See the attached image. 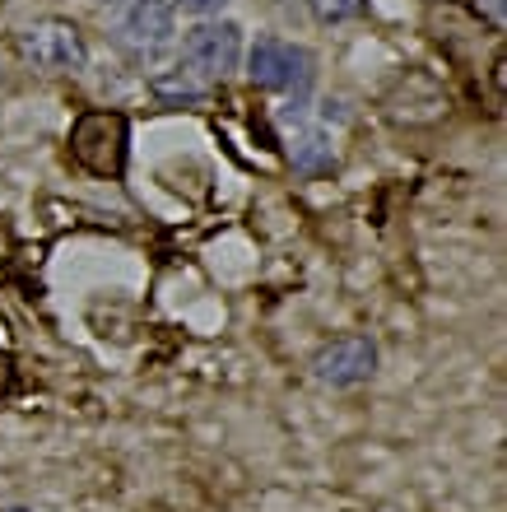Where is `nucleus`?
I'll return each mask as SVG.
<instances>
[{
    "label": "nucleus",
    "mask_w": 507,
    "mask_h": 512,
    "mask_svg": "<svg viewBox=\"0 0 507 512\" xmlns=\"http://www.w3.org/2000/svg\"><path fill=\"white\" fill-rule=\"evenodd\" d=\"M126 140H131V131H126L121 112H84L80 122L70 126V154L94 177H121Z\"/></svg>",
    "instance_id": "f257e3e1"
},
{
    "label": "nucleus",
    "mask_w": 507,
    "mask_h": 512,
    "mask_svg": "<svg viewBox=\"0 0 507 512\" xmlns=\"http://www.w3.org/2000/svg\"><path fill=\"white\" fill-rule=\"evenodd\" d=\"M307 5H312V14H317L321 24H345V19L363 14L368 0H307Z\"/></svg>",
    "instance_id": "0eeeda50"
},
{
    "label": "nucleus",
    "mask_w": 507,
    "mask_h": 512,
    "mask_svg": "<svg viewBox=\"0 0 507 512\" xmlns=\"http://www.w3.org/2000/svg\"><path fill=\"white\" fill-rule=\"evenodd\" d=\"M470 5L489 28H503V0H470Z\"/></svg>",
    "instance_id": "6e6552de"
},
{
    "label": "nucleus",
    "mask_w": 507,
    "mask_h": 512,
    "mask_svg": "<svg viewBox=\"0 0 507 512\" xmlns=\"http://www.w3.org/2000/svg\"><path fill=\"white\" fill-rule=\"evenodd\" d=\"M182 61H187L201 80H224L228 70L242 61V28L219 19V24H196L182 38Z\"/></svg>",
    "instance_id": "20e7f679"
},
{
    "label": "nucleus",
    "mask_w": 507,
    "mask_h": 512,
    "mask_svg": "<svg viewBox=\"0 0 507 512\" xmlns=\"http://www.w3.org/2000/svg\"><path fill=\"white\" fill-rule=\"evenodd\" d=\"M103 5H117V0H103Z\"/></svg>",
    "instance_id": "9d476101"
},
{
    "label": "nucleus",
    "mask_w": 507,
    "mask_h": 512,
    "mask_svg": "<svg viewBox=\"0 0 507 512\" xmlns=\"http://www.w3.org/2000/svg\"><path fill=\"white\" fill-rule=\"evenodd\" d=\"M182 10H191V14H210V10H219L224 0H177Z\"/></svg>",
    "instance_id": "1a4fd4ad"
},
{
    "label": "nucleus",
    "mask_w": 507,
    "mask_h": 512,
    "mask_svg": "<svg viewBox=\"0 0 507 512\" xmlns=\"http://www.w3.org/2000/svg\"><path fill=\"white\" fill-rule=\"evenodd\" d=\"M19 56L33 61L38 70H47V75H66V70H80L89 61L80 28L70 19H38V24H28L19 33Z\"/></svg>",
    "instance_id": "f03ea898"
},
{
    "label": "nucleus",
    "mask_w": 507,
    "mask_h": 512,
    "mask_svg": "<svg viewBox=\"0 0 507 512\" xmlns=\"http://www.w3.org/2000/svg\"><path fill=\"white\" fill-rule=\"evenodd\" d=\"M173 5L168 0H131V10L121 19V38L135 52H163L173 42Z\"/></svg>",
    "instance_id": "423d86ee"
},
{
    "label": "nucleus",
    "mask_w": 507,
    "mask_h": 512,
    "mask_svg": "<svg viewBox=\"0 0 507 512\" xmlns=\"http://www.w3.org/2000/svg\"><path fill=\"white\" fill-rule=\"evenodd\" d=\"M247 75L261 89H275V94H307L312 84V52L307 47H294V42L280 38H261L247 56Z\"/></svg>",
    "instance_id": "7ed1b4c3"
},
{
    "label": "nucleus",
    "mask_w": 507,
    "mask_h": 512,
    "mask_svg": "<svg viewBox=\"0 0 507 512\" xmlns=\"http://www.w3.org/2000/svg\"><path fill=\"white\" fill-rule=\"evenodd\" d=\"M373 368H377V345L368 336H340L331 345H321L317 359H312V373L326 387H359V382L373 378Z\"/></svg>",
    "instance_id": "39448f33"
},
{
    "label": "nucleus",
    "mask_w": 507,
    "mask_h": 512,
    "mask_svg": "<svg viewBox=\"0 0 507 512\" xmlns=\"http://www.w3.org/2000/svg\"><path fill=\"white\" fill-rule=\"evenodd\" d=\"M14 512H19V508H14Z\"/></svg>",
    "instance_id": "9b49d317"
}]
</instances>
